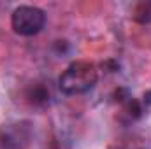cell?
Listing matches in <instances>:
<instances>
[{
    "label": "cell",
    "mask_w": 151,
    "mask_h": 149,
    "mask_svg": "<svg viewBox=\"0 0 151 149\" xmlns=\"http://www.w3.org/2000/svg\"><path fill=\"white\" fill-rule=\"evenodd\" d=\"M134 19L141 25H148L151 23V0L139 2L134 9Z\"/></svg>",
    "instance_id": "3957f363"
},
{
    "label": "cell",
    "mask_w": 151,
    "mask_h": 149,
    "mask_svg": "<svg viewBox=\"0 0 151 149\" xmlns=\"http://www.w3.org/2000/svg\"><path fill=\"white\" fill-rule=\"evenodd\" d=\"M121 105H123L125 114H127L130 119H137V117L142 116V105H141V102H137L134 97H130V98H128L127 102H123Z\"/></svg>",
    "instance_id": "5b68a950"
},
{
    "label": "cell",
    "mask_w": 151,
    "mask_h": 149,
    "mask_svg": "<svg viewBox=\"0 0 151 149\" xmlns=\"http://www.w3.org/2000/svg\"><path fill=\"white\" fill-rule=\"evenodd\" d=\"M27 97H28V100H30L32 104L42 105V104H46V102L49 100V91H47L44 86H32V88L28 90Z\"/></svg>",
    "instance_id": "277c9868"
},
{
    "label": "cell",
    "mask_w": 151,
    "mask_h": 149,
    "mask_svg": "<svg viewBox=\"0 0 151 149\" xmlns=\"http://www.w3.org/2000/svg\"><path fill=\"white\" fill-rule=\"evenodd\" d=\"M142 104H144L146 107H150L151 105V90H148V91L144 93V97H142Z\"/></svg>",
    "instance_id": "8992f818"
},
{
    "label": "cell",
    "mask_w": 151,
    "mask_h": 149,
    "mask_svg": "<svg viewBox=\"0 0 151 149\" xmlns=\"http://www.w3.org/2000/svg\"><path fill=\"white\" fill-rule=\"evenodd\" d=\"M99 79L97 67L90 62H74L60 75L58 86L65 95H83L90 91Z\"/></svg>",
    "instance_id": "6da1fadb"
},
{
    "label": "cell",
    "mask_w": 151,
    "mask_h": 149,
    "mask_svg": "<svg viewBox=\"0 0 151 149\" xmlns=\"http://www.w3.org/2000/svg\"><path fill=\"white\" fill-rule=\"evenodd\" d=\"M44 23H46V14L42 9H39L35 5H19L14 9L11 16L12 30L23 37L37 35L44 28Z\"/></svg>",
    "instance_id": "7a4b0ae2"
}]
</instances>
